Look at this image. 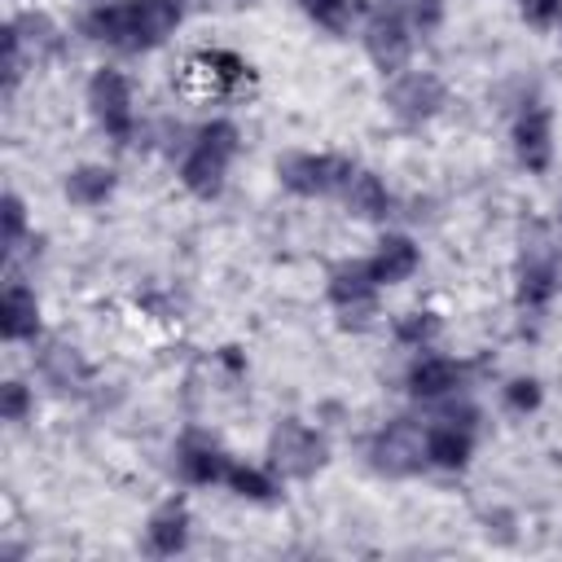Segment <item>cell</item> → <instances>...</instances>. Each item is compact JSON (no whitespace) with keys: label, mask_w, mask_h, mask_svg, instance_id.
<instances>
[{"label":"cell","mask_w":562,"mask_h":562,"mask_svg":"<svg viewBox=\"0 0 562 562\" xmlns=\"http://www.w3.org/2000/svg\"><path fill=\"white\" fill-rule=\"evenodd\" d=\"M184 0H101L79 18V35L114 53H154L184 22Z\"/></svg>","instance_id":"obj_1"},{"label":"cell","mask_w":562,"mask_h":562,"mask_svg":"<svg viewBox=\"0 0 562 562\" xmlns=\"http://www.w3.org/2000/svg\"><path fill=\"white\" fill-rule=\"evenodd\" d=\"M237 154H241V127L233 119H206V123H198L189 132V145H184L180 171H176L180 184H184V193H193L202 202L220 198L224 184H228V171H233Z\"/></svg>","instance_id":"obj_2"},{"label":"cell","mask_w":562,"mask_h":562,"mask_svg":"<svg viewBox=\"0 0 562 562\" xmlns=\"http://www.w3.org/2000/svg\"><path fill=\"white\" fill-rule=\"evenodd\" d=\"M263 465L281 483H307L329 465V439L321 426H312L303 417H277V426L268 430V443H263Z\"/></svg>","instance_id":"obj_3"},{"label":"cell","mask_w":562,"mask_h":562,"mask_svg":"<svg viewBox=\"0 0 562 562\" xmlns=\"http://www.w3.org/2000/svg\"><path fill=\"white\" fill-rule=\"evenodd\" d=\"M364 22H360V44L369 53V61L378 66L382 79L400 75L413 57V26H408V9L404 0H364Z\"/></svg>","instance_id":"obj_4"},{"label":"cell","mask_w":562,"mask_h":562,"mask_svg":"<svg viewBox=\"0 0 562 562\" xmlns=\"http://www.w3.org/2000/svg\"><path fill=\"white\" fill-rule=\"evenodd\" d=\"M479 448V408L465 400H443V408L426 422V465L430 470H465Z\"/></svg>","instance_id":"obj_5"},{"label":"cell","mask_w":562,"mask_h":562,"mask_svg":"<svg viewBox=\"0 0 562 562\" xmlns=\"http://www.w3.org/2000/svg\"><path fill=\"white\" fill-rule=\"evenodd\" d=\"M83 101H88V114L92 123L114 140V145H132L136 140V92H132V79L114 66H97L88 75V88H83Z\"/></svg>","instance_id":"obj_6"},{"label":"cell","mask_w":562,"mask_h":562,"mask_svg":"<svg viewBox=\"0 0 562 562\" xmlns=\"http://www.w3.org/2000/svg\"><path fill=\"white\" fill-rule=\"evenodd\" d=\"M356 176V162L342 154H316V149H290L277 158V180L294 198H338L347 180Z\"/></svg>","instance_id":"obj_7"},{"label":"cell","mask_w":562,"mask_h":562,"mask_svg":"<svg viewBox=\"0 0 562 562\" xmlns=\"http://www.w3.org/2000/svg\"><path fill=\"white\" fill-rule=\"evenodd\" d=\"M325 299L338 312V325L342 329H369L373 316H378L382 285L373 281V272H369L364 259H342L325 277Z\"/></svg>","instance_id":"obj_8"},{"label":"cell","mask_w":562,"mask_h":562,"mask_svg":"<svg viewBox=\"0 0 562 562\" xmlns=\"http://www.w3.org/2000/svg\"><path fill=\"white\" fill-rule=\"evenodd\" d=\"M369 465L386 479H408L426 470V422L391 417L369 435Z\"/></svg>","instance_id":"obj_9"},{"label":"cell","mask_w":562,"mask_h":562,"mask_svg":"<svg viewBox=\"0 0 562 562\" xmlns=\"http://www.w3.org/2000/svg\"><path fill=\"white\" fill-rule=\"evenodd\" d=\"M386 114L400 123V127H426L443 105H448V88L435 70H413L404 66L400 75L386 79Z\"/></svg>","instance_id":"obj_10"},{"label":"cell","mask_w":562,"mask_h":562,"mask_svg":"<svg viewBox=\"0 0 562 562\" xmlns=\"http://www.w3.org/2000/svg\"><path fill=\"white\" fill-rule=\"evenodd\" d=\"M514 158L527 176H544L553 167V110L540 97H527L509 123Z\"/></svg>","instance_id":"obj_11"},{"label":"cell","mask_w":562,"mask_h":562,"mask_svg":"<svg viewBox=\"0 0 562 562\" xmlns=\"http://www.w3.org/2000/svg\"><path fill=\"white\" fill-rule=\"evenodd\" d=\"M562 290V259L549 241H531L522 246L518 272H514V303L522 312H544Z\"/></svg>","instance_id":"obj_12"},{"label":"cell","mask_w":562,"mask_h":562,"mask_svg":"<svg viewBox=\"0 0 562 562\" xmlns=\"http://www.w3.org/2000/svg\"><path fill=\"white\" fill-rule=\"evenodd\" d=\"M465 378H470V364H465V360L439 356V351H430V347L417 351L413 364L404 369V386H408V395L422 400V404H443V400L461 395Z\"/></svg>","instance_id":"obj_13"},{"label":"cell","mask_w":562,"mask_h":562,"mask_svg":"<svg viewBox=\"0 0 562 562\" xmlns=\"http://www.w3.org/2000/svg\"><path fill=\"white\" fill-rule=\"evenodd\" d=\"M171 457H176V474L189 487H215V483H224V474L233 465L228 448L215 435H206V430H184L176 439V452Z\"/></svg>","instance_id":"obj_14"},{"label":"cell","mask_w":562,"mask_h":562,"mask_svg":"<svg viewBox=\"0 0 562 562\" xmlns=\"http://www.w3.org/2000/svg\"><path fill=\"white\" fill-rule=\"evenodd\" d=\"M35 369L40 378L57 391V395H83L92 386V364L83 360L79 347L61 342V338H48L40 351H35Z\"/></svg>","instance_id":"obj_15"},{"label":"cell","mask_w":562,"mask_h":562,"mask_svg":"<svg viewBox=\"0 0 562 562\" xmlns=\"http://www.w3.org/2000/svg\"><path fill=\"white\" fill-rule=\"evenodd\" d=\"M0 338L4 342H35L40 338V294L22 277H9L0 290Z\"/></svg>","instance_id":"obj_16"},{"label":"cell","mask_w":562,"mask_h":562,"mask_svg":"<svg viewBox=\"0 0 562 562\" xmlns=\"http://www.w3.org/2000/svg\"><path fill=\"white\" fill-rule=\"evenodd\" d=\"M189 536H193V518H189V505L180 496L162 501L149 518H145V553L154 558H176L189 549Z\"/></svg>","instance_id":"obj_17"},{"label":"cell","mask_w":562,"mask_h":562,"mask_svg":"<svg viewBox=\"0 0 562 562\" xmlns=\"http://www.w3.org/2000/svg\"><path fill=\"white\" fill-rule=\"evenodd\" d=\"M364 263H369L373 281L386 290V285L408 281V277L422 268V246H417L408 233H382L378 246L364 255Z\"/></svg>","instance_id":"obj_18"},{"label":"cell","mask_w":562,"mask_h":562,"mask_svg":"<svg viewBox=\"0 0 562 562\" xmlns=\"http://www.w3.org/2000/svg\"><path fill=\"white\" fill-rule=\"evenodd\" d=\"M338 202H342V211H347L351 220H360V224H382V220L395 211V198H391L386 180H382L378 171H369V167H356V176L347 180V189L338 193Z\"/></svg>","instance_id":"obj_19"},{"label":"cell","mask_w":562,"mask_h":562,"mask_svg":"<svg viewBox=\"0 0 562 562\" xmlns=\"http://www.w3.org/2000/svg\"><path fill=\"white\" fill-rule=\"evenodd\" d=\"M114 189H119V171L105 167V162H79V167H70L66 180H61L66 202L79 206V211H97V206H105V202L114 198Z\"/></svg>","instance_id":"obj_20"},{"label":"cell","mask_w":562,"mask_h":562,"mask_svg":"<svg viewBox=\"0 0 562 562\" xmlns=\"http://www.w3.org/2000/svg\"><path fill=\"white\" fill-rule=\"evenodd\" d=\"M193 70L215 88V92H237L241 83H250V61L241 57V53H233V48H202L198 57H193Z\"/></svg>","instance_id":"obj_21"},{"label":"cell","mask_w":562,"mask_h":562,"mask_svg":"<svg viewBox=\"0 0 562 562\" xmlns=\"http://www.w3.org/2000/svg\"><path fill=\"white\" fill-rule=\"evenodd\" d=\"M224 487H228L233 496H241V501H255V505H268V501L281 496V479H277L268 465H246V461H237V457H233V465H228V474H224Z\"/></svg>","instance_id":"obj_22"},{"label":"cell","mask_w":562,"mask_h":562,"mask_svg":"<svg viewBox=\"0 0 562 562\" xmlns=\"http://www.w3.org/2000/svg\"><path fill=\"white\" fill-rule=\"evenodd\" d=\"M391 334H395L400 347H408V351H426V347L443 334V316H439L435 307H413V312L395 316Z\"/></svg>","instance_id":"obj_23"},{"label":"cell","mask_w":562,"mask_h":562,"mask_svg":"<svg viewBox=\"0 0 562 562\" xmlns=\"http://www.w3.org/2000/svg\"><path fill=\"white\" fill-rule=\"evenodd\" d=\"M31 241V220H26V202L9 189L0 198V246H4V259H18L22 246Z\"/></svg>","instance_id":"obj_24"},{"label":"cell","mask_w":562,"mask_h":562,"mask_svg":"<svg viewBox=\"0 0 562 562\" xmlns=\"http://www.w3.org/2000/svg\"><path fill=\"white\" fill-rule=\"evenodd\" d=\"M294 4L303 9L307 22H316L329 35H347L356 13H360V0H294Z\"/></svg>","instance_id":"obj_25"},{"label":"cell","mask_w":562,"mask_h":562,"mask_svg":"<svg viewBox=\"0 0 562 562\" xmlns=\"http://www.w3.org/2000/svg\"><path fill=\"white\" fill-rule=\"evenodd\" d=\"M501 404H505L514 417L536 413V408L544 404V386H540V378H531V373H514V378H505V386H501Z\"/></svg>","instance_id":"obj_26"},{"label":"cell","mask_w":562,"mask_h":562,"mask_svg":"<svg viewBox=\"0 0 562 562\" xmlns=\"http://www.w3.org/2000/svg\"><path fill=\"white\" fill-rule=\"evenodd\" d=\"M31 413H35V391L22 378H4L0 382V417L9 426H22Z\"/></svg>","instance_id":"obj_27"},{"label":"cell","mask_w":562,"mask_h":562,"mask_svg":"<svg viewBox=\"0 0 562 562\" xmlns=\"http://www.w3.org/2000/svg\"><path fill=\"white\" fill-rule=\"evenodd\" d=\"M404 9H408L413 35H422V40H430L448 18V0H404Z\"/></svg>","instance_id":"obj_28"},{"label":"cell","mask_w":562,"mask_h":562,"mask_svg":"<svg viewBox=\"0 0 562 562\" xmlns=\"http://www.w3.org/2000/svg\"><path fill=\"white\" fill-rule=\"evenodd\" d=\"M518 13L527 26L549 31L553 22H562V0H518Z\"/></svg>","instance_id":"obj_29"},{"label":"cell","mask_w":562,"mask_h":562,"mask_svg":"<svg viewBox=\"0 0 562 562\" xmlns=\"http://www.w3.org/2000/svg\"><path fill=\"white\" fill-rule=\"evenodd\" d=\"M215 360H220L233 378H241V373H246V351H241V347H233V342H228V347H220V356H215Z\"/></svg>","instance_id":"obj_30"},{"label":"cell","mask_w":562,"mask_h":562,"mask_svg":"<svg viewBox=\"0 0 562 562\" xmlns=\"http://www.w3.org/2000/svg\"><path fill=\"white\" fill-rule=\"evenodd\" d=\"M228 4H241V0H184V9H228Z\"/></svg>","instance_id":"obj_31"}]
</instances>
